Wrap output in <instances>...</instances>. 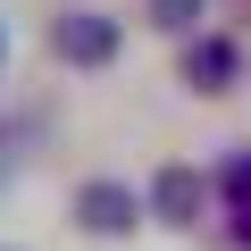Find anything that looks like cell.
Masks as SVG:
<instances>
[{
  "instance_id": "1",
  "label": "cell",
  "mask_w": 251,
  "mask_h": 251,
  "mask_svg": "<svg viewBox=\"0 0 251 251\" xmlns=\"http://www.w3.org/2000/svg\"><path fill=\"white\" fill-rule=\"evenodd\" d=\"M50 50L75 59V67H109V59H117V17H100V9H67V17L50 25Z\"/></svg>"
},
{
  "instance_id": "2",
  "label": "cell",
  "mask_w": 251,
  "mask_h": 251,
  "mask_svg": "<svg viewBox=\"0 0 251 251\" xmlns=\"http://www.w3.org/2000/svg\"><path fill=\"white\" fill-rule=\"evenodd\" d=\"M75 218H84L92 234H126V226H143V201H134V184H117V176H92V184L75 193Z\"/></svg>"
},
{
  "instance_id": "3",
  "label": "cell",
  "mask_w": 251,
  "mask_h": 251,
  "mask_svg": "<svg viewBox=\"0 0 251 251\" xmlns=\"http://www.w3.org/2000/svg\"><path fill=\"white\" fill-rule=\"evenodd\" d=\"M234 75H243V50H234L226 34H201V42L184 50V84H193V92H226Z\"/></svg>"
},
{
  "instance_id": "4",
  "label": "cell",
  "mask_w": 251,
  "mask_h": 251,
  "mask_svg": "<svg viewBox=\"0 0 251 251\" xmlns=\"http://www.w3.org/2000/svg\"><path fill=\"white\" fill-rule=\"evenodd\" d=\"M151 209H159L168 226H193V209H201V176H193V168H159V176H151Z\"/></svg>"
},
{
  "instance_id": "5",
  "label": "cell",
  "mask_w": 251,
  "mask_h": 251,
  "mask_svg": "<svg viewBox=\"0 0 251 251\" xmlns=\"http://www.w3.org/2000/svg\"><path fill=\"white\" fill-rule=\"evenodd\" d=\"M201 9H209V0H151V17H159V25H193Z\"/></svg>"
},
{
  "instance_id": "6",
  "label": "cell",
  "mask_w": 251,
  "mask_h": 251,
  "mask_svg": "<svg viewBox=\"0 0 251 251\" xmlns=\"http://www.w3.org/2000/svg\"><path fill=\"white\" fill-rule=\"evenodd\" d=\"M226 193H234V201L251 209V151H243V159H226Z\"/></svg>"
},
{
  "instance_id": "7",
  "label": "cell",
  "mask_w": 251,
  "mask_h": 251,
  "mask_svg": "<svg viewBox=\"0 0 251 251\" xmlns=\"http://www.w3.org/2000/svg\"><path fill=\"white\" fill-rule=\"evenodd\" d=\"M243 243H251V209H243Z\"/></svg>"
},
{
  "instance_id": "8",
  "label": "cell",
  "mask_w": 251,
  "mask_h": 251,
  "mask_svg": "<svg viewBox=\"0 0 251 251\" xmlns=\"http://www.w3.org/2000/svg\"><path fill=\"white\" fill-rule=\"evenodd\" d=\"M0 50H9V42H0Z\"/></svg>"
}]
</instances>
